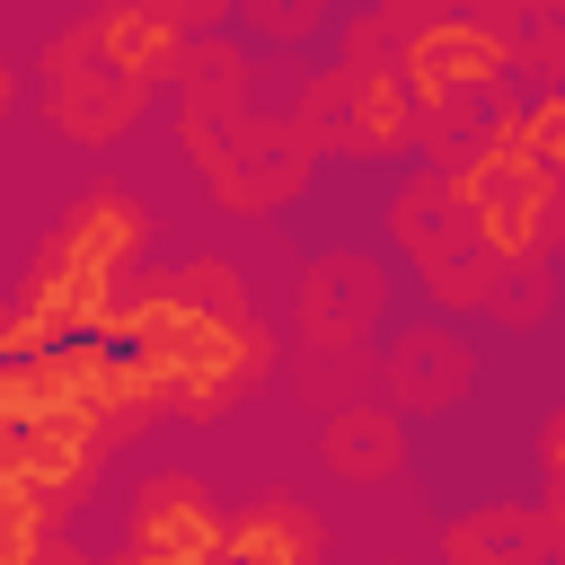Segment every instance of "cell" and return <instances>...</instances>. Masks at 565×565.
Wrapping results in <instances>:
<instances>
[{
	"instance_id": "2",
	"label": "cell",
	"mask_w": 565,
	"mask_h": 565,
	"mask_svg": "<svg viewBox=\"0 0 565 565\" xmlns=\"http://www.w3.org/2000/svg\"><path fill=\"white\" fill-rule=\"evenodd\" d=\"M441 194L468 212V238H477L494 265H539V247H547V212H556V177H539L521 150L477 141V150L441 177Z\"/></svg>"
},
{
	"instance_id": "3",
	"label": "cell",
	"mask_w": 565,
	"mask_h": 565,
	"mask_svg": "<svg viewBox=\"0 0 565 565\" xmlns=\"http://www.w3.org/2000/svg\"><path fill=\"white\" fill-rule=\"evenodd\" d=\"M521 53H512V35H494L486 18H424V26H406L397 35V79H433L441 97H459V88H503V71H512Z\"/></svg>"
},
{
	"instance_id": "8",
	"label": "cell",
	"mask_w": 565,
	"mask_h": 565,
	"mask_svg": "<svg viewBox=\"0 0 565 565\" xmlns=\"http://www.w3.org/2000/svg\"><path fill=\"white\" fill-rule=\"evenodd\" d=\"M141 238H150V212H141V203H124V194H97V203H79V212H71V230H62L53 265H62V274H97V282H115V265H124Z\"/></svg>"
},
{
	"instance_id": "4",
	"label": "cell",
	"mask_w": 565,
	"mask_h": 565,
	"mask_svg": "<svg viewBox=\"0 0 565 565\" xmlns=\"http://www.w3.org/2000/svg\"><path fill=\"white\" fill-rule=\"evenodd\" d=\"M194 26H203L194 9H97V18H88V53H97L132 97H150L159 79L185 71V35H194Z\"/></svg>"
},
{
	"instance_id": "9",
	"label": "cell",
	"mask_w": 565,
	"mask_h": 565,
	"mask_svg": "<svg viewBox=\"0 0 565 565\" xmlns=\"http://www.w3.org/2000/svg\"><path fill=\"white\" fill-rule=\"evenodd\" d=\"M327 468L335 477H388L397 468V424L388 415H335L327 424Z\"/></svg>"
},
{
	"instance_id": "11",
	"label": "cell",
	"mask_w": 565,
	"mask_h": 565,
	"mask_svg": "<svg viewBox=\"0 0 565 565\" xmlns=\"http://www.w3.org/2000/svg\"><path fill=\"white\" fill-rule=\"evenodd\" d=\"M521 159H530L539 177H556V159H565V97H556V88L530 97V115H521Z\"/></svg>"
},
{
	"instance_id": "5",
	"label": "cell",
	"mask_w": 565,
	"mask_h": 565,
	"mask_svg": "<svg viewBox=\"0 0 565 565\" xmlns=\"http://www.w3.org/2000/svg\"><path fill=\"white\" fill-rule=\"evenodd\" d=\"M230 521L194 494V486H150L132 503V556L124 565H221Z\"/></svg>"
},
{
	"instance_id": "7",
	"label": "cell",
	"mask_w": 565,
	"mask_h": 565,
	"mask_svg": "<svg viewBox=\"0 0 565 565\" xmlns=\"http://www.w3.org/2000/svg\"><path fill=\"white\" fill-rule=\"evenodd\" d=\"M318 547H327L318 512H300L291 494H265V503H247V512L230 521L221 565H318Z\"/></svg>"
},
{
	"instance_id": "1",
	"label": "cell",
	"mask_w": 565,
	"mask_h": 565,
	"mask_svg": "<svg viewBox=\"0 0 565 565\" xmlns=\"http://www.w3.org/2000/svg\"><path fill=\"white\" fill-rule=\"evenodd\" d=\"M88 335L115 344V353H141L150 371H168V388H177L185 415H221L238 388H256V380L274 371V344H265L247 318L203 309V300H177V291L115 300Z\"/></svg>"
},
{
	"instance_id": "10",
	"label": "cell",
	"mask_w": 565,
	"mask_h": 565,
	"mask_svg": "<svg viewBox=\"0 0 565 565\" xmlns=\"http://www.w3.org/2000/svg\"><path fill=\"white\" fill-rule=\"evenodd\" d=\"M44 521H53V503L26 494L18 477H0V565H35L44 556Z\"/></svg>"
},
{
	"instance_id": "6",
	"label": "cell",
	"mask_w": 565,
	"mask_h": 565,
	"mask_svg": "<svg viewBox=\"0 0 565 565\" xmlns=\"http://www.w3.org/2000/svg\"><path fill=\"white\" fill-rule=\"evenodd\" d=\"M106 424L97 415H26L18 424V486L26 494H79L97 468Z\"/></svg>"
},
{
	"instance_id": "12",
	"label": "cell",
	"mask_w": 565,
	"mask_h": 565,
	"mask_svg": "<svg viewBox=\"0 0 565 565\" xmlns=\"http://www.w3.org/2000/svg\"><path fill=\"white\" fill-rule=\"evenodd\" d=\"M35 565H62V556H35Z\"/></svg>"
}]
</instances>
